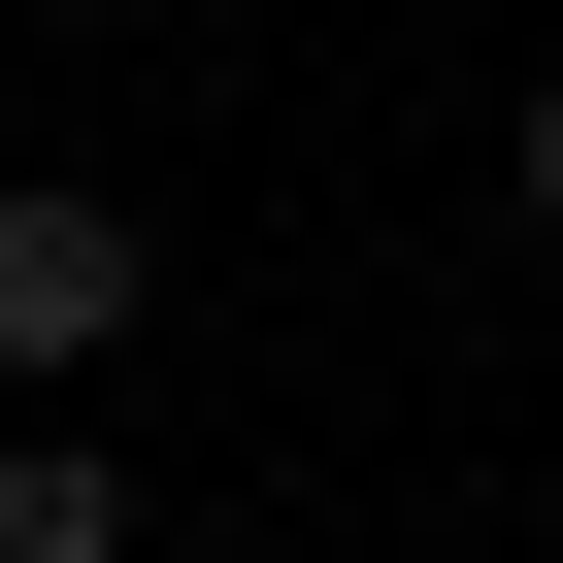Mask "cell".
<instances>
[{
    "instance_id": "7a4b0ae2",
    "label": "cell",
    "mask_w": 563,
    "mask_h": 563,
    "mask_svg": "<svg viewBox=\"0 0 563 563\" xmlns=\"http://www.w3.org/2000/svg\"><path fill=\"white\" fill-rule=\"evenodd\" d=\"M0 563H133V464L100 431H0Z\"/></svg>"
},
{
    "instance_id": "6da1fadb",
    "label": "cell",
    "mask_w": 563,
    "mask_h": 563,
    "mask_svg": "<svg viewBox=\"0 0 563 563\" xmlns=\"http://www.w3.org/2000/svg\"><path fill=\"white\" fill-rule=\"evenodd\" d=\"M0 365H133V199L0 166Z\"/></svg>"
},
{
    "instance_id": "3957f363",
    "label": "cell",
    "mask_w": 563,
    "mask_h": 563,
    "mask_svg": "<svg viewBox=\"0 0 563 563\" xmlns=\"http://www.w3.org/2000/svg\"><path fill=\"white\" fill-rule=\"evenodd\" d=\"M530 232H563V67H530Z\"/></svg>"
}]
</instances>
